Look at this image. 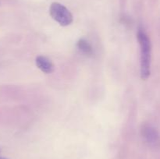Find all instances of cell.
<instances>
[{"instance_id": "4", "label": "cell", "mask_w": 160, "mask_h": 159, "mask_svg": "<svg viewBox=\"0 0 160 159\" xmlns=\"http://www.w3.org/2000/svg\"><path fill=\"white\" fill-rule=\"evenodd\" d=\"M35 62L37 66L44 73H51L54 71V65H53L52 62H51L50 59L45 56H38L36 58Z\"/></svg>"}, {"instance_id": "3", "label": "cell", "mask_w": 160, "mask_h": 159, "mask_svg": "<svg viewBox=\"0 0 160 159\" xmlns=\"http://www.w3.org/2000/svg\"><path fill=\"white\" fill-rule=\"evenodd\" d=\"M142 135L151 146L158 147L160 145V136L155 128L151 126H145L142 128Z\"/></svg>"}, {"instance_id": "1", "label": "cell", "mask_w": 160, "mask_h": 159, "mask_svg": "<svg viewBox=\"0 0 160 159\" xmlns=\"http://www.w3.org/2000/svg\"><path fill=\"white\" fill-rule=\"evenodd\" d=\"M138 40L141 47V76L146 80L150 76L151 66V42L143 31L138 33Z\"/></svg>"}, {"instance_id": "5", "label": "cell", "mask_w": 160, "mask_h": 159, "mask_svg": "<svg viewBox=\"0 0 160 159\" xmlns=\"http://www.w3.org/2000/svg\"><path fill=\"white\" fill-rule=\"evenodd\" d=\"M78 47L84 51V53L88 55H90L92 53V48L90 45V44L87 41L84 40V39H81L78 42Z\"/></svg>"}, {"instance_id": "6", "label": "cell", "mask_w": 160, "mask_h": 159, "mask_svg": "<svg viewBox=\"0 0 160 159\" xmlns=\"http://www.w3.org/2000/svg\"><path fill=\"white\" fill-rule=\"evenodd\" d=\"M0 159H8V158H6V157H0Z\"/></svg>"}, {"instance_id": "2", "label": "cell", "mask_w": 160, "mask_h": 159, "mask_svg": "<svg viewBox=\"0 0 160 159\" xmlns=\"http://www.w3.org/2000/svg\"><path fill=\"white\" fill-rule=\"evenodd\" d=\"M50 15L62 26H68L73 21L71 12L60 3H52L50 6Z\"/></svg>"}]
</instances>
